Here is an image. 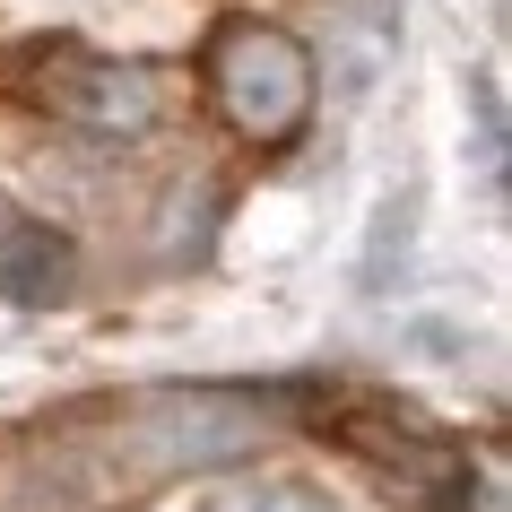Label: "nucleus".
I'll return each instance as SVG.
<instances>
[{"instance_id":"f257e3e1","label":"nucleus","mask_w":512,"mask_h":512,"mask_svg":"<svg viewBox=\"0 0 512 512\" xmlns=\"http://www.w3.org/2000/svg\"><path fill=\"white\" fill-rule=\"evenodd\" d=\"M261 443H270V408L252 391H217V382H200V391H131V400L70 417L53 434L44 478L79 512H131L174 478L252 460Z\"/></svg>"},{"instance_id":"f03ea898","label":"nucleus","mask_w":512,"mask_h":512,"mask_svg":"<svg viewBox=\"0 0 512 512\" xmlns=\"http://www.w3.org/2000/svg\"><path fill=\"white\" fill-rule=\"evenodd\" d=\"M200 87H209L217 122L252 148H287L313 122V53L270 18H217L200 44Z\"/></svg>"},{"instance_id":"7ed1b4c3","label":"nucleus","mask_w":512,"mask_h":512,"mask_svg":"<svg viewBox=\"0 0 512 512\" xmlns=\"http://www.w3.org/2000/svg\"><path fill=\"white\" fill-rule=\"evenodd\" d=\"M0 79L18 87L35 113H53L87 139H148L165 122V70L157 61H113V53H87L70 35H44L9 61Z\"/></svg>"},{"instance_id":"20e7f679","label":"nucleus","mask_w":512,"mask_h":512,"mask_svg":"<svg viewBox=\"0 0 512 512\" xmlns=\"http://www.w3.org/2000/svg\"><path fill=\"white\" fill-rule=\"evenodd\" d=\"M313 417H322L330 443H348L356 460H374L400 495H417V504H469V452H460L452 434H434L426 417H408L400 400H356V391H330Z\"/></svg>"},{"instance_id":"39448f33","label":"nucleus","mask_w":512,"mask_h":512,"mask_svg":"<svg viewBox=\"0 0 512 512\" xmlns=\"http://www.w3.org/2000/svg\"><path fill=\"white\" fill-rule=\"evenodd\" d=\"M61 287H70V243H61L44 217H27L9 191H0V296L53 304Z\"/></svg>"},{"instance_id":"423d86ee","label":"nucleus","mask_w":512,"mask_h":512,"mask_svg":"<svg viewBox=\"0 0 512 512\" xmlns=\"http://www.w3.org/2000/svg\"><path fill=\"white\" fill-rule=\"evenodd\" d=\"M200 512H356V504L330 495V486H313V478H287V469H243V478L209 486Z\"/></svg>"}]
</instances>
